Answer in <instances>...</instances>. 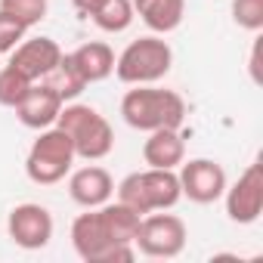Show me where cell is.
<instances>
[{"instance_id":"3957f363","label":"cell","mask_w":263,"mask_h":263,"mask_svg":"<svg viewBox=\"0 0 263 263\" xmlns=\"http://www.w3.org/2000/svg\"><path fill=\"white\" fill-rule=\"evenodd\" d=\"M56 127L68 134L74 155L84 161H102L115 149V130L105 121V115H99L93 105L65 102L56 118Z\"/></svg>"},{"instance_id":"9a60e30c","label":"cell","mask_w":263,"mask_h":263,"mask_svg":"<svg viewBox=\"0 0 263 263\" xmlns=\"http://www.w3.org/2000/svg\"><path fill=\"white\" fill-rule=\"evenodd\" d=\"M74 68L81 71L84 84H99L105 81L108 74H115V50L105 44V41H90V44H81L74 53H68Z\"/></svg>"},{"instance_id":"7a4b0ae2","label":"cell","mask_w":263,"mask_h":263,"mask_svg":"<svg viewBox=\"0 0 263 263\" xmlns=\"http://www.w3.org/2000/svg\"><path fill=\"white\" fill-rule=\"evenodd\" d=\"M121 118L134 130H143V134H152V130H161V127H183L186 99L177 90L137 84L121 99Z\"/></svg>"},{"instance_id":"5bb4252c","label":"cell","mask_w":263,"mask_h":263,"mask_svg":"<svg viewBox=\"0 0 263 263\" xmlns=\"http://www.w3.org/2000/svg\"><path fill=\"white\" fill-rule=\"evenodd\" d=\"M143 161L149 167H164L177 171L186 161V140L180 134V127H161L152 130L149 140L143 143Z\"/></svg>"},{"instance_id":"30bf717a","label":"cell","mask_w":263,"mask_h":263,"mask_svg":"<svg viewBox=\"0 0 263 263\" xmlns=\"http://www.w3.org/2000/svg\"><path fill=\"white\" fill-rule=\"evenodd\" d=\"M7 232H10L13 245H19L25 251H41L53 238V214L34 201L16 204L7 217Z\"/></svg>"},{"instance_id":"e0dca14e","label":"cell","mask_w":263,"mask_h":263,"mask_svg":"<svg viewBox=\"0 0 263 263\" xmlns=\"http://www.w3.org/2000/svg\"><path fill=\"white\" fill-rule=\"evenodd\" d=\"M90 19L105 34H121V31H127L134 25L137 13H134V4H130V0H102V4L90 13Z\"/></svg>"},{"instance_id":"7402d4cb","label":"cell","mask_w":263,"mask_h":263,"mask_svg":"<svg viewBox=\"0 0 263 263\" xmlns=\"http://www.w3.org/2000/svg\"><path fill=\"white\" fill-rule=\"evenodd\" d=\"M25 25L19 19H13L10 13L0 10V53H13L22 41H25Z\"/></svg>"},{"instance_id":"ffe728a7","label":"cell","mask_w":263,"mask_h":263,"mask_svg":"<svg viewBox=\"0 0 263 263\" xmlns=\"http://www.w3.org/2000/svg\"><path fill=\"white\" fill-rule=\"evenodd\" d=\"M0 10L10 13L13 19H19L25 28H31V25L47 19L50 0H0Z\"/></svg>"},{"instance_id":"52a82bcc","label":"cell","mask_w":263,"mask_h":263,"mask_svg":"<svg viewBox=\"0 0 263 263\" xmlns=\"http://www.w3.org/2000/svg\"><path fill=\"white\" fill-rule=\"evenodd\" d=\"M186 223L177 214H164V211H152L140 217V229L134 238V248L152 260H174L183 254L186 248Z\"/></svg>"},{"instance_id":"9c48e42d","label":"cell","mask_w":263,"mask_h":263,"mask_svg":"<svg viewBox=\"0 0 263 263\" xmlns=\"http://www.w3.org/2000/svg\"><path fill=\"white\" fill-rule=\"evenodd\" d=\"M180 192L183 198L195 201V204H214L217 198H223L226 192V171L223 164L211 161V158H192V161H183L180 171Z\"/></svg>"},{"instance_id":"ba28073f","label":"cell","mask_w":263,"mask_h":263,"mask_svg":"<svg viewBox=\"0 0 263 263\" xmlns=\"http://www.w3.org/2000/svg\"><path fill=\"white\" fill-rule=\"evenodd\" d=\"M223 198H226V217L232 223H238V226L257 223L263 214V167H260V161L248 164L232 186L226 183Z\"/></svg>"},{"instance_id":"5b68a950","label":"cell","mask_w":263,"mask_h":263,"mask_svg":"<svg viewBox=\"0 0 263 263\" xmlns=\"http://www.w3.org/2000/svg\"><path fill=\"white\" fill-rule=\"evenodd\" d=\"M174 65V50L164 37H140V41H130L121 56H115V74L121 84H155L161 78H167Z\"/></svg>"},{"instance_id":"44dd1931","label":"cell","mask_w":263,"mask_h":263,"mask_svg":"<svg viewBox=\"0 0 263 263\" xmlns=\"http://www.w3.org/2000/svg\"><path fill=\"white\" fill-rule=\"evenodd\" d=\"M232 22L245 31L263 28V0H232Z\"/></svg>"},{"instance_id":"6da1fadb","label":"cell","mask_w":263,"mask_h":263,"mask_svg":"<svg viewBox=\"0 0 263 263\" xmlns=\"http://www.w3.org/2000/svg\"><path fill=\"white\" fill-rule=\"evenodd\" d=\"M140 229V214L121 201H105L87 208V214L71 223V245L87 263H130L137 257L134 238Z\"/></svg>"},{"instance_id":"d6986e66","label":"cell","mask_w":263,"mask_h":263,"mask_svg":"<svg viewBox=\"0 0 263 263\" xmlns=\"http://www.w3.org/2000/svg\"><path fill=\"white\" fill-rule=\"evenodd\" d=\"M31 90V81L22 74V71H16L10 62L0 68V105H7V108H16L22 99H25V93Z\"/></svg>"},{"instance_id":"2e32d148","label":"cell","mask_w":263,"mask_h":263,"mask_svg":"<svg viewBox=\"0 0 263 263\" xmlns=\"http://www.w3.org/2000/svg\"><path fill=\"white\" fill-rule=\"evenodd\" d=\"M134 13L155 31V34H171L183 25L186 16V0H130Z\"/></svg>"},{"instance_id":"ac0fdd59","label":"cell","mask_w":263,"mask_h":263,"mask_svg":"<svg viewBox=\"0 0 263 263\" xmlns=\"http://www.w3.org/2000/svg\"><path fill=\"white\" fill-rule=\"evenodd\" d=\"M44 84H50L59 96H62V102H71V99H78L81 93H84V78H81V71L74 68V62H71V56L68 53H62V59L56 62V68L44 78Z\"/></svg>"},{"instance_id":"4fadbf2b","label":"cell","mask_w":263,"mask_h":263,"mask_svg":"<svg viewBox=\"0 0 263 263\" xmlns=\"http://www.w3.org/2000/svg\"><path fill=\"white\" fill-rule=\"evenodd\" d=\"M68 195L74 204L81 208H99L105 201H111L115 195V180L105 167L99 164H87L81 171H74L68 177Z\"/></svg>"},{"instance_id":"8fae6325","label":"cell","mask_w":263,"mask_h":263,"mask_svg":"<svg viewBox=\"0 0 263 263\" xmlns=\"http://www.w3.org/2000/svg\"><path fill=\"white\" fill-rule=\"evenodd\" d=\"M59 59H62V47L53 37H28V41H22L13 50L10 65L16 71H22L31 84H37V81H44L56 68Z\"/></svg>"},{"instance_id":"277c9868","label":"cell","mask_w":263,"mask_h":263,"mask_svg":"<svg viewBox=\"0 0 263 263\" xmlns=\"http://www.w3.org/2000/svg\"><path fill=\"white\" fill-rule=\"evenodd\" d=\"M115 189H118V201L137 211L140 217L152 211H171L183 198L177 171H164V167H146L137 174H127Z\"/></svg>"},{"instance_id":"8992f818","label":"cell","mask_w":263,"mask_h":263,"mask_svg":"<svg viewBox=\"0 0 263 263\" xmlns=\"http://www.w3.org/2000/svg\"><path fill=\"white\" fill-rule=\"evenodd\" d=\"M74 158L78 155H74V146H71L68 134L53 124V127H44L41 137L31 143L28 158H25V174L37 186H53V183H59L71 174Z\"/></svg>"},{"instance_id":"7c38bea8","label":"cell","mask_w":263,"mask_h":263,"mask_svg":"<svg viewBox=\"0 0 263 263\" xmlns=\"http://www.w3.org/2000/svg\"><path fill=\"white\" fill-rule=\"evenodd\" d=\"M62 105H65L62 96L50 84L37 81V84H31V90L25 93V99L16 105V118L25 127H31V130H44V127H53L56 124Z\"/></svg>"},{"instance_id":"603a6c76","label":"cell","mask_w":263,"mask_h":263,"mask_svg":"<svg viewBox=\"0 0 263 263\" xmlns=\"http://www.w3.org/2000/svg\"><path fill=\"white\" fill-rule=\"evenodd\" d=\"M99 4H102V0H71V7H74L81 16H90V13H93Z\"/></svg>"}]
</instances>
